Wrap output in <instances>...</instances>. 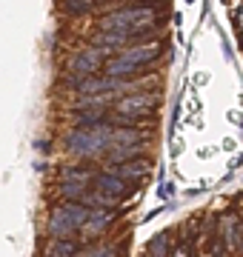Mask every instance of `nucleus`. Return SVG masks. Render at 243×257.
Segmentation results:
<instances>
[{"label":"nucleus","mask_w":243,"mask_h":257,"mask_svg":"<svg viewBox=\"0 0 243 257\" xmlns=\"http://www.w3.org/2000/svg\"><path fill=\"white\" fill-rule=\"evenodd\" d=\"M143 135L141 128H135V123H126V126H114L112 132V143H109V152H106V166L109 163H123V160H132V157L143 155Z\"/></svg>","instance_id":"nucleus-6"},{"label":"nucleus","mask_w":243,"mask_h":257,"mask_svg":"<svg viewBox=\"0 0 243 257\" xmlns=\"http://www.w3.org/2000/svg\"><path fill=\"white\" fill-rule=\"evenodd\" d=\"M114 217H117V211H114V209H106V206H92V214H89L86 226L80 229V234H83V237H89V240L103 237V231L114 223Z\"/></svg>","instance_id":"nucleus-7"},{"label":"nucleus","mask_w":243,"mask_h":257,"mask_svg":"<svg viewBox=\"0 0 243 257\" xmlns=\"http://www.w3.org/2000/svg\"><path fill=\"white\" fill-rule=\"evenodd\" d=\"M169 243H172V231H160L158 237L146 246V251L155 254V257H166V254H172V246H169Z\"/></svg>","instance_id":"nucleus-15"},{"label":"nucleus","mask_w":243,"mask_h":257,"mask_svg":"<svg viewBox=\"0 0 243 257\" xmlns=\"http://www.w3.org/2000/svg\"><path fill=\"white\" fill-rule=\"evenodd\" d=\"M197 231H200V220H197V217H192V220L183 226V240H192V243H195Z\"/></svg>","instance_id":"nucleus-17"},{"label":"nucleus","mask_w":243,"mask_h":257,"mask_svg":"<svg viewBox=\"0 0 243 257\" xmlns=\"http://www.w3.org/2000/svg\"><path fill=\"white\" fill-rule=\"evenodd\" d=\"M160 197H163V200H166V197H172V186H163V189H160Z\"/></svg>","instance_id":"nucleus-18"},{"label":"nucleus","mask_w":243,"mask_h":257,"mask_svg":"<svg viewBox=\"0 0 243 257\" xmlns=\"http://www.w3.org/2000/svg\"><path fill=\"white\" fill-rule=\"evenodd\" d=\"M106 49L94 46V43H89V46L77 49V52H72V57L66 60V77H63V86L66 89H75L77 80H83V77H89V74H97L106 66Z\"/></svg>","instance_id":"nucleus-4"},{"label":"nucleus","mask_w":243,"mask_h":257,"mask_svg":"<svg viewBox=\"0 0 243 257\" xmlns=\"http://www.w3.org/2000/svg\"><path fill=\"white\" fill-rule=\"evenodd\" d=\"M240 20H243V12H240Z\"/></svg>","instance_id":"nucleus-19"},{"label":"nucleus","mask_w":243,"mask_h":257,"mask_svg":"<svg viewBox=\"0 0 243 257\" xmlns=\"http://www.w3.org/2000/svg\"><path fill=\"white\" fill-rule=\"evenodd\" d=\"M217 237H223L226 248L229 251H240V243H243V223L237 214H223L220 217V231H217Z\"/></svg>","instance_id":"nucleus-9"},{"label":"nucleus","mask_w":243,"mask_h":257,"mask_svg":"<svg viewBox=\"0 0 243 257\" xmlns=\"http://www.w3.org/2000/svg\"><path fill=\"white\" fill-rule=\"evenodd\" d=\"M106 169L114 172V175H120L123 180H129V183H141V180L149 177L152 163L146 157H132V160H123V163H109Z\"/></svg>","instance_id":"nucleus-8"},{"label":"nucleus","mask_w":243,"mask_h":257,"mask_svg":"<svg viewBox=\"0 0 243 257\" xmlns=\"http://www.w3.org/2000/svg\"><path fill=\"white\" fill-rule=\"evenodd\" d=\"M89 189H92V186H86V183H69V180H60V197H63V200H83L86 203Z\"/></svg>","instance_id":"nucleus-14"},{"label":"nucleus","mask_w":243,"mask_h":257,"mask_svg":"<svg viewBox=\"0 0 243 257\" xmlns=\"http://www.w3.org/2000/svg\"><path fill=\"white\" fill-rule=\"evenodd\" d=\"M97 0H63V12L72 15V18H80V15H89L94 9Z\"/></svg>","instance_id":"nucleus-16"},{"label":"nucleus","mask_w":243,"mask_h":257,"mask_svg":"<svg viewBox=\"0 0 243 257\" xmlns=\"http://www.w3.org/2000/svg\"><path fill=\"white\" fill-rule=\"evenodd\" d=\"M94 175H97V172H92V169H83V166H66L63 172H60V180H69V183H86V186H92Z\"/></svg>","instance_id":"nucleus-13"},{"label":"nucleus","mask_w":243,"mask_h":257,"mask_svg":"<svg viewBox=\"0 0 243 257\" xmlns=\"http://www.w3.org/2000/svg\"><path fill=\"white\" fill-rule=\"evenodd\" d=\"M158 109V94L155 92H129L117 97V103L109 111V120L114 126H126V123H138L141 117H149Z\"/></svg>","instance_id":"nucleus-5"},{"label":"nucleus","mask_w":243,"mask_h":257,"mask_svg":"<svg viewBox=\"0 0 243 257\" xmlns=\"http://www.w3.org/2000/svg\"><path fill=\"white\" fill-rule=\"evenodd\" d=\"M92 189H100V192H109V194H114V197H126L129 194V189H132V183L129 180H123L120 175H114V172H97L94 175V180H92Z\"/></svg>","instance_id":"nucleus-10"},{"label":"nucleus","mask_w":243,"mask_h":257,"mask_svg":"<svg viewBox=\"0 0 243 257\" xmlns=\"http://www.w3.org/2000/svg\"><path fill=\"white\" fill-rule=\"evenodd\" d=\"M163 46L149 40V43H135V46H126L123 52H114V57L106 60L103 66V74H112V77H138V72L149 69L155 60L160 57Z\"/></svg>","instance_id":"nucleus-2"},{"label":"nucleus","mask_w":243,"mask_h":257,"mask_svg":"<svg viewBox=\"0 0 243 257\" xmlns=\"http://www.w3.org/2000/svg\"><path fill=\"white\" fill-rule=\"evenodd\" d=\"M92 214V206L83 200H63L49 211L46 220V234L49 237H75L77 231L86 226Z\"/></svg>","instance_id":"nucleus-3"},{"label":"nucleus","mask_w":243,"mask_h":257,"mask_svg":"<svg viewBox=\"0 0 243 257\" xmlns=\"http://www.w3.org/2000/svg\"><path fill=\"white\" fill-rule=\"evenodd\" d=\"M112 109H80L72 111V126H97L103 120H109Z\"/></svg>","instance_id":"nucleus-12"},{"label":"nucleus","mask_w":243,"mask_h":257,"mask_svg":"<svg viewBox=\"0 0 243 257\" xmlns=\"http://www.w3.org/2000/svg\"><path fill=\"white\" fill-rule=\"evenodd\" d=\"M112 132H114L112 120H103V123H97V126H75V128L66 132L63 149L69 152V155H75V157L92 160V157H100V155L109 152Z\"/></svg>","instance_id":"nucleus-1"},{"label":"nucleus","mask_w":243,"mask_h":257,"mask_svg":"<svg viewBox=\"0 0 243 257\" xmlns=\"http://www.w3.org/2000/svg\"><path fill=\"white\" fill-rule=\"evenodd\" d=\"M46 254H52V257L80 254V243H77L75 237H52V243L46 246Z\"/></svg>","instance_id":"nucleus-11"}]
</instances>
